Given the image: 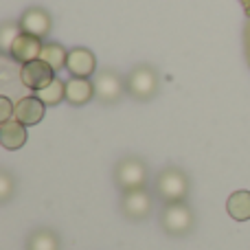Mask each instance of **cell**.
I'll use <instances>...</instances> for the list:
<instances>
[{
  "mask_svg": "<svg viewBox=\"0 0 250 250\" xmlns=\"http://www.w3.org/2000/svg\"><path fill=\"white\" fill-rule=\"evenodd\" d=\"M22 35V26L20 22H13V20H7L0 24V51L4 55L11 53V46L16 44V40Z\"/></svg>",
  "mask_w": 250,
  "mask_h": 250,
  "instance_id": "cell-18",
  "label": "cell"
},
{
  "mask_svg": "<svg viewBox=\"0 0 250 250\" xmlns=\"http://www.w3.org/2000/svg\"><path fill=\"white\" fill-rule=\"evenodd\" d=\"M160 226L171 237H185V235H189L193 230L195 215L187 202L165 204L163 213H160Z\"/></svg>",
  "mask_w": 250,
  "mask_h": 250,
  "instance_id": "cell-4",
  "label": "cell"
},
{
  "mask_svg": "<svg viewBox=\"0 0 250 250\" xmlns=\"http://www.w3.org/2000/svg\"><path fill=\"white\" fill-rule=\"evenodd\" d=\"M42 46H44V42L40 38L29 35V33H22L20 38L16 40V44L11 46L9 57L16 60V62H20V64H29V62L40 60V55H42Z\"/></svg>",
  "mask_w": 250,
  "mask_h": 250,
  "instance_id": "cell-11",
  "label": "cell"
},
{
  "mask_svg": "<svg viewBox=\"0 0 250 250\" xmlns=\"http://www.w3.org/2000/svg\"><path fill=\"white\" fill-rule=\"evenodd\" d=\"M226 213L235 222H248L250 220V191L239 189L233 191L226 200Z\"/></svg>",
  "mask_w": 250,
  "mask_h": 250,
  "instance_id": "cell-14",
  "label": "cell"
},
{
  "mask_svg": "<svg viewBox=\"0 0 250 250\" xmlns=\"http://www.w3.org/2000/svg\"><path fill=\"white\" fill-rule=\"evenodd\" d=\"M26 250H62L60 235L53 229H35L26 237Z\"/></svg>",
  "mask_w": 250,
  "mask_h": 250,
  "instance_id": "cell-15",
  "label": "cell"
},
{
  "mask_svg": "<svg viewBox=\"0 0 250 250\" xmlns=\"http://www.w3.org/2000/svg\"><path fill=\"white\" fill-rule=\"evenodd\" d=\"M13 193H16V180H13V176L9 171H0V202H9V200L13 198Z\"/></svg>",
  "mask_w": 250,
  "mask_h": 250,
  "instance_id": "cell-19",
  "label": "cell"
},
{
  "mask_svg": "<svg viewBox=\"0 0 250 250\" xmlns=\"http://www.w3.org/2000/svg\"><path fill=\"white\" fill-rule=\"evenodd\" d=\"M147 178H149V169L145 160H141L138 156H123L114 167V182L123 193L134 189H145Z\"/></svg>",
  "mask_w": 250,
  "mask_h": 250,
  "instance_id": "cell-3",
  "label": "cell"
},
{
  "mask_svg": "<svg viewBox=\"0 0 250 250\" xmlns=\"http://www.w3.org/2000/svg\"><path fill=\"white\" fill-rule=\"evenodd\" d=\"M55 79V70L42 60L29 62V64H22L20 68V82L24 88L33 92H40L42 88H46L48 83Z\"/></svg>",
  "mask_w": 250,
  "mask_h": 250,
  "instance_id": "cell-7",
  "label": "cell"
},
{
  "mask_svg": "<svg viewBox=\"0 0 250 250\" xmlns=\"http://www.w3.org/2000/svg\"><path fill=\"white\" fill-rule=\"evenodd\" d=\"M16 117V104L9 97H0V125Z\"/></svg>",
  "mask_w": 250,
  "mask_h": 250,
  "instance_id": "cell-20",
  "label": "cell"
},
{
  "mask_svg": "<svg viewBox=\"0 0 250 250\" xmlns=\"http://www.w3.org/2000/svg\"><path fill=\"white\" fill-rule=\"evenodd\" d=\"M35 95L42 99V104L46 105V108H53V105L66 101V82H62V79L55 77L46 88H42V90L35 92Z\"/></svg>",
  "mask_w": 250,
  "mask_h": 250,
  "instance_id": "cell-17",
  "label": "cell"
},
{
  "mask_svg": "<svg viewBox=\"0 0 250 250\" xmlns=\"http://www.w3.org/2000/svg\"><path fill=\"white\" fill-rule=\"evenodd\" d=\"M160 88V77L156 73L154 66L149 64H138L125 77V90L132 99L136 101H149L158 95Z\"/></svg>",
  "mask_w": 250,
  "mask_h": 250,
  "instance_id": "cell-1",
  "label": "cell"
},
{
  "mask_svg": "<svg viewBox=\"0 0 250 250\" xmlns=\"http://www.w3.org/2000/svg\"><path fill=\"white\" fill-rule=\"evenodd\" d=\"M92 83H95V99L104 105L117 104L123 97V92H127L125 90V79L112 68L97 70V75L92 77Z\"/></svg>",
  "mask_w": 250,
  "mask_h": 250,
  "instance_id": "cell-5",
  "label": "cell"
},
{
  "mask_svg": "<svg viewBox=\"0 0 250 250\" xmlns=\"http://www.w3.org/2000/svg\"><path fill=\"white\" fill-rule=\"evenodd\" d=\"M154 208V200L151 193L147 189H134V191H125L121 198V211L127 220L132 222H141L147 220Z\"/></svg>",
  "mask_w": 250,
  "mask_h": 250,
  "instance_id": "cell-6",
  "label": "cell"
},
{
  "mask_svg": "<svg viewBox=\"0 0 250 250\" xmlns=\"http://www.w3.org/2000/svg\"><path fill=\"white\" fill-rule=\"evenodd\" d=\"M18 22H20V26H22V33L35 35V38H40V40L46 38L53 29V16L44 7H29L20 16Z\"/></svg>",
  "mask_w": 250,
  "mask_h": 250,
  "instance_id": "cell-9",
  "label": "cell"
},
{
  "mask_svg": "<svg viewBox=\"0 0 250 250\" xmlns=\"http://www.w3.org/2000/svg\"><path fill=\"white\" fill-rule=\"evenodd\" d=\"M44 112H46V105L42 104L38 95H31V97H22L20 101L16 104V121H20L26 127H33L44 119Z\"/></svg>",
  "mask_w": 250,
  "mask_h": 250,
  "instance_id": "cell-10",
  "label": "cell"
},
{
  "mask_svg": "<svg viewBox=\"0 0 250 250\" xmlns=\"http://www.w3.org/2000/svg\"><path fill=\"white\" fill-rule=\"evenodd\" d=\"M26 143V125H22L20 121L11 119V121L0 125V145L4 149H20Z\"/></svg>",
  "mask_w": 250,
  "mask_h": 250,
  "instance_id": "cell-13",
  "label": "cell"
},
{
  "mask_svg": "<svg viewBox=\"0 0 250 250\" xmlns=\"http://www.w3.org/2000/svg\"><path fill=\"white\" fill-rule=\"evenodd\" d=\"M95 99V83L92 79H82V77H70L66 82V101L75 108L90 104Z\"/></svg>",
  "mask_w": 250,
  "mask_h": 250,
  "instance_id": "cell-12",
  "label": "cell"
},
{
  "mask_svg": "<svg viewBox=\"0 0 250 250\" xmlns=\"http://www.w3.org/2000/svg\"><path fill=\"white\" fill-rule=\"evenodd\" d=\"M189 178L178 167H165L156 176V195L165 204L171 202H185L189 195Z\"/></svg>",
  "mask_w": 250,
  "mask_h": 250,
  "instance_id": "cell-2",
  "label": "cell"
},
{
  "mask_svg": "<svg viewBox=\"0 0 250 250\" xmlns=\"http://www.w3.org/2000/svg\"><path fill=\"white\" fill-rule=\"evenodd\" d=\"M66 70L70 77H82L90 79L97 75V57L90 48L86 46H75L68 51V60H66Z\"/></svg>",
  "mask_w": 250,
  "mask_h": 250,
  "instance_id": "cell-8",
  "label": "cell"
},
{
  "mask_svg": "<svg viewBox=\"0 0 250 250\" xmlns=\"http://www.w3.org/2000/svg\"><path fill=\"white\" fill-rule=\"evenodd\" d=\"M40 60L46 62V64L57 73V70L66 68L68 51H66V48L62 46L60 42H44V46H42V55H40Z\"/></svg>",
  "mask_w": 250,
  "mask_h": 250,
  "instance_id": "cell-16",
  "label": "cell"
}]
</instances>
